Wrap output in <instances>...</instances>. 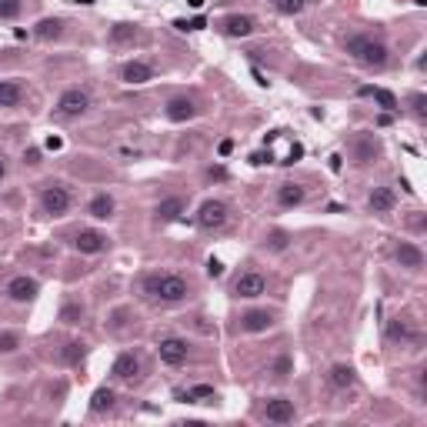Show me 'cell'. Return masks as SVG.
<instances>
[{
	"instance_id": "obj_1",
	"label": "cell",
	"mask_w": 427,
	"mask_h": 427,
	"mask_svg": "<svg viewBox=\"0 0 427 427\" xmlns=\"http://www.w3.org/2000/svg\"><path fill=\"white\" fill-rule=\"evenodd\" d=\"M140 290L151 297V301H161V304H180L190 297V280L187 277L174 274V271H154L140 280Z\"/></svg>"
},
{
	"instance_id": "obj_2",
	"label": "cell",
	"mask_w": 427,
	"mask_h": 427,
	"mask_svg": "<svg viewBox=\"0 0 427 427\" xmlns=\"http://www.w3.org/2000/svg\"><path fill=\"white\" fill-rule=\"evenodd\" d=\"M344 47H347V54L354 61L364 63V67H384L388 63V47L377 37H371V34H354V37L344 40Z\"/></svg>"
},
{
	"instance_id": "obj_3",
	"label": "cell",
	"mask_w": 427,
	"mask_h": 427,
	"mask_svg": "<svg viewBox=\"0 0 427 427\" xmlns=\"http://www.w3.org/2000/svg\"><path fill=\"white\" fill-rule=\"evenodd\" d=\"M70 204H74V197H70L67 184H61V180H51V184H44V187H40V211H44V214H51V217H63V214L70 211Z\"/></svg>"
},
{
	"instance_id": "obj_4",
	"label": "cell",
	"mask_w": 427,
	"mask_h": 427,
	"mask_svg": "<svg viewBox=\"0 0 427 427\" xmlns=\"http://www.w3.org/2000/svg\"><path fill=\"white\" fill-rule=\"evenodd\" d=\"M90 111V94L84 87H70L63 90L61 97H57V107H54V113L57 117H63V120H74V117H84V113Z\"/></svg>"
},
{
	"instance_id": "obj_5",
	"label": "cell",
	"mask_w": 427,
	"mask_h": 427,
	"mask_svg": "<svg viewBox=\"0 0 427 427\" xmlns=\"http://www.w3.org/2000/svg\"><path fill=\"white\" fill-rule=\"evenodd\" d=\"M157 354H161V361L167 367H180V364H187L190 344L184 338H161V344H157Z\"/></svg>"
},
{
	"instance_id": "obj_6",
	"label": "cell",
	"mask_w": 427,
	"mask_h": 427,
	"mask_svg": "<svg viewBox=\"0 0 427 427\" xmlns=\"http://www.w3.org/2000/svg\"><path fill=\"white\" fill-rule=\"evenodd\" d=\"M227 224V204L224 201H204L197 211V227L201 230H217Z\"/></svg>"
},
{
	"instance_id": "obj_7",
	"label": "cell",
	"mask_w": 427,
	"mask_h": 427,
	"mask_svg": "<svg viewBox=\"0 0 427 427\" xmlns=\"http://www.w3.org/2000/svg\"><path fill=\"white\" fill-rule=\"evenodd\" d=\"M267 290V280L264 274H257V271H247V274H240L234 280V297H244V301H254V297H261Z\"/></svg>"
},
{
	"instance_id": "obj_8",
	"label": "cell",
	"mask_w": 427,
	"mask_h": 427,
	"mask_svg": "<svg viewBox=\"0 0 427 427\" xmlns=\"http://www.w3.org/2000/svg\"><path fill=\"white\" fill-rule=\"evenodd\" d=\"M37 294H40V284L34 280V277H27V274L11 277V284H7V297L17 301V304H30Z\"/></svg>"
},
{
	"instance_id": "obj_9",
	"label": "cell",
	"mask_w": 427,
	"mask_h": 427,
	"mask_svg": "<svg viewBox=\"0 0 427 427\" xmlns=\"http://www.w3.org/2000/svg\"><path fill=\"white\" fill-rule=\"evenodd\" d=\"M111 374L117 377V380H124V384H134V380L140 377V357L134 351L117 354V361H113V367H111Z\"/></svg>"
},
{
	"instance_id": "obj_10",
	"label": "cell",
	"mask_w": 427,
	"mask_h": 427,
	"mask_svg": "<svg viewBox=\"0 0 427 427\" xmlns=\"http://www.w3.org/2000/svg\"><path fill=\"white\" fill-rule=\"evenodd\" d=\"M294 417H297V411H294V401H287V397H271L264 404V421H271V424H290Z\"/></svg>"
},
{
	"instance_id": "obj_11",
	"label": "cell",
	"mask_w": 427,
	"mask_h": 427,
	"mask_svg": "<svg viewBox=\"0 0 427 427\" xmlns=\"http://www.w3.org/2000/svg\"><path fill=\"white\" fill-rule=\"evenodd\" d=\"M74 247L80 254H101L111 247V237L107 234H101V230H77V237H74Z\"/></svg>"
},
{
	"instance_id": "obj_12",
	"label": "cell",
	"mask_w": 427,
	"mask_h": 427,
	"mask_svg": "<svg viewBox=\"0 0 427 427\" xmlns=\"http://www.w3.org/2000/svg\"><path fill=\"white\" fill-rule=\"evenodd\" d=\"M394 261L401 267H407V271H421V267H424V251H421L417 244H411V240H401V244L394 247Z\"/></svg>"
},
{
	"instance_id": "obj_13",
	"label": "cell",
	"mask_w": 427,
	"mask_h": 427,
	"mask_svg": "<svg viewBox=\"0 0 427 427\" xmlns=\"http://www.w3.org/2000/svg\"><path fill=\"white\" fill-rule=\"evenodd\" d=\"M120 80L130 84V87H140V84L154 80V67L151 63H144V61H127L124 67H120Z\"/></svg>"
},
{
	"instance_id": "obj_14",
	"label": "cell",
	"mask_w": 427,
	"mask_h": 427,
	"mask_svg": "<svg viewBox=\"0 0 427 427\" xmlns=\"http://www.w3.org/2000/svg\"><path fill=\"white\" fill-rule=\"evenodd\" d=\"M254 17H247V13H230V17H224L221 20V30H224L227 37H251L254 34Z\"/></svg>"
},
{
	"instance_id": "obj_15",
	"label": "cell",
	"mask_w": 427,
	"mask_h": 427,
	"mask_svg": "<svg viewBox=\"0 0 427 427\" xmlns=\"http://www.w3.org/2000/svg\"><path fill=\"white\" fill-rule=\"evenodd\" d=\"M271 327H274V311H247L240 317L244 334H261V330H271Z\"/></svg>"
},
{
	"instance_id": "obj_16",
	"label": "cell",
	"mask_w": 427,
	"mask_h": 427,
	"mask_svg": "<svg viewBox=\"0 0 427 427\" xmlns=\"http://www.w3.org/2000/svg\"><path fill=\"white\" fill-rule=\"evenodd\" d=\"M184 197H167V201H161L157 207H154V221L157 224H171V221H177L180 214H184Z\"/></svg>"
},
{
	"instance_id": "obj_17",
	"label": "cell",
	"mask_w": 427,
	"mask_h": 427,
	"mask_svg": "<svg viewBox=\"0 0 427 427\" xmlns=\"http://www.w3.org/2000/svg\"><path fill=\"white\" fill-rule=\"evenodd\" d=\"M113 207H117V204H113V197L107 194V190H101V194H94V197H90L87 214L94 217V221H111V217H113Z\"/></svg>"
},
{
	"instance_id": "obj_18",
	"label": "cell",
	"mask_w": 427,
	"mask_h": 427,
	"mask_svg": "<svg viewBox=\"0 0 427 427\" xmlns=\"http://www.w3.org/2000/svg\"><path fill=\"white\" fill-rule=\"evenodd\" d=\"M27 90L20 80H0V107H20Z\"/></svg>"
},
{
	"instance_id": "obj_19",
	"label": "cell",
	"mask_w": 427,
	"mask_h": 427,
	"mask_svg": "<svg viewBox=\"0 0 427 427\" xmlns=\"http://www.w3.org/2000/svg\"><path fill=\"white\" fill-rule=\"evenodd\" d=\"M167 120H174V124H184V120H190L194 113H197V107H194V101H187V97H174V101H167Z\"/></svg>"
},
{
	"instance_id": "obj_20",
	"label": "cell",
	"mask_w": 427,
	"mask_h": 427,
	"mask_svg": "<svg viewBox=\"0 0 427 427\" xmlns=\"http://www.w3.org/2000/svg\"><path fill=\"white\" fill-rule=\"evenodd\" d=\"M327 384H330L334 390L354 388V384H357V374H354L351 364H334V367H330V374H327Z\"/></svg>"
},
{
	"instance_id": "obj_21",
	"label": "cell",
	"mask_w": 427,
	"mask_h": 427,
	"mask_svg": "<svg viewBox=\"0 0 427 427\" xmlns=\"http://www.w3.org/2000/svg\"><path fill=\"white\" fill-rule=\"evenodd\" d=\"M304 197H307V190L301 187V184H280V187H277V204H280V207H301L304 204Z\"/></svg>"
},
{
	"instance_id": "obj_22",
	"label": "cell",
	"mask_w": 427,
	"mask_h": 427,
	"mask_svg": "<svg viewBox=\"0 0 427 427\" xmlns=\"http://www.w3.org/2000/svg\"><path fill=\"white\" fill-rule=\"evenodd\" d=\"M367 207H371V214H390L394 211V190L374 187L371 190V197H367Z\"/></svg>"
},
{
	"instance_id": "obj_23",
	"label": "cell",
	"mask_w": 427,
	"mask_h": 427,
	"mask_svg": "<svg viewBox=\"0 0 427 427\" xmlns=\"http://www.w3.org/2000/svg\"><path fill=\"white\" fill-rule=\"evenodd\" d=\"M63 34V20L61 17H44L37 27H34V37L37 40H57Z\"/></svg>"
},
{
	"instance_id": "obj_24",
	"label": "cell",
	"mask_w": 427,
	"mask_h": 427,
	"mask_svg": "<svg viewBox=\"0 0 427 427\" xmlns=\"http://www.w3.org/2000/svg\"><path fill=\"white\" fill-rule=\"evenodd\" d=\"M377 157V140L367 137V134H361V137L354 140V161L357 163H371Z\"/></svg>"
},
{
	"instance_id": "obj_25",
	"label": "cell",
	"mask_w": 427,
	"mask_h": 427,
	"mask_svg": "<svg viewBox=\"0 0 427 427\" xmlns=\"http://www.w3.org/2000/svg\"><path fill=\"white\" fill-rule=\"evenodd\" d=\"M113 404H117V394L111 388H97L94 397H90V411L94 414H107V411H113Z\"/></svg>"
},
{
	"instance_id": "obj_26",
	"label": "cell",
	"mask_w": 427,
	"mask_h": 427,
	"mask_svg": "<svg viewBox=\"0 0 427 427\" xmlns=\"http://www.w3.org/2000/svg\"><path fill=\"white\" fill-rule=\"evenodd\" d=\"M361 94H364V97H374V101L380 104L384 111H397V97H394L390 90H380V87H361Z\"/></svg>"
},
{
	"instance_id": "obj_27",
	"label": "cell",
	"mask_w": 427,
	"mask_h": 427,
	"mask_svg": "<svg viewBox=\"0 0 427 427\" xmlns=\"http://www.w3.org/2000/svg\"><path fill=\"white\" fill-rule=\"evenodd\" d=\"M61 321H63V324H80V321H84V304H77V301L63 304Z\"/></svg>"
},
{
	"instance_id": "obj_28",
	"label": "cell",
	"mask_w": 427,
	"mask_h": 427,
	"mask_svg": "<svg viewBox=\"0 0 427 427\" xmlns=\"http://www.w3.org/2000/svg\"><path fill=\"white\" fill-rule=\"evenodd\" d=\"M388 338L390 340H411L414 334H411V327L404 324V321H390V327H388Z\"/></svg>"
},
{
	"instance_id": "obj_29",
	"label": "cell",
	"mask_w": 427,
	"mask_h": 427,
	"mask_svg": "<svg viewBox=\"0 0 427 427\" xmlns=\"http://www.w3.org/2000/svg\"><path fill=\"white\" fill-rule=\"evenodd\" d=\"M134 34H137V27H134V24H117L111 30V40H113V44H124V40H130Z\"/></svg>"
},
{
	"instance_id": "obj_30",
	"label": "cell",
	"mask_w": 427,
	"mask_h": 427,
	"mask_svg": "<svg viewBox=\"0 0 427 427\" xmlns=\"http://www.w3.org/2000/svg\"><path fill=\"white\" fill-rule=\"evenodd\" d=\"M20 0H0V20H13L17 13H20Z\"/></svg>"
},
{
	"instance_id": "obj_31",
	"label": "cell",
	"mask_w": 427,
	"mask_h": 427,
	"mask_svg": "<svg viewBox=\"0 0 427 427\" xmlns=\"http://www.w3.org/2000/svg\"><path fill=\"white\" fill-rule=\"evenodd\" d=\"M290 371H294V361H290L287 354H280V357L274 361V377H280V380H284Z\"/></svg>"
},
{
	"instance_id": "obj_32",
	"label": "cell",
	"mask_w": 427,
	"mask_h": 427,
	"mask_svg": "<svg viewBox=\"0 0 427 427\" xmlns=\"http://www.w3.org/2000/svg\"><path fill=\"white\" fill-rule=\"evenodd\" d=\"M80 357H84V344L70 340V344H67V351H63V361H67V364H77Z\"/></svg>"
},
{
	"instance_id": "obj_33",
	"label": "cell",
	"mask_w": 427,
	"mask_h": 427,
	"mask_svg": "<svg viewBox=\"0 0 427 427\" xmlns=\"http://www.w3.org/2000/svg\"><path fill=\"white\" fill-rule=\"evenodd\" d=\"M20 347V338L17 334H0V354H11Z\"/></svg>"
},
{
	"instance_id": "obj_34",
	"label": "cell",
	"mask_w": 427,
	"mask_h": 427,
	"mask_svg": "<svg viewBox=\"0 0 427 427\" xmlns=\"http://www.w3.org/2000/svg\"><path fill=\"white\" fill-rule=\"evenodd\" d=\"M424 104H427V97H424V94H414V97H411V111H414V117H417V120H424V113H427V107H424Z\"/></svg>"
},
{
	"instance_id": "obj_35",
	"label": "cell",
	"mask_w": 427,
	"mask_h": 427,
	"mask_svg": "<svg viewBox=\"0 0 427 427\" xmlns=\"http://www.w3.org/2000/svg\"><path fill=\"white\" fill-rule=\"evenodd\" d=\"M267 244H271V251H284V247H287V234H284V230H274V234L267 237Z\"/></svg>"
},
{
	"instance_id": "obj_36",
	"label": "cell",
	"mask_w": 427,
	"mask_h": 427,
	"mask_svg": "<svg viewBox=\"0 0 427 427\" xmlns=\"http://www.w3.org/2000/svg\"><path fill=\"white\" fill-rule=\"evenodd\" d=\"M177 30H204V17H194V20H177Z\"/></svg>"
},
{
	"instance_id": "obj_37",
	"label": "cell",
	"mask_w": 427,
	"mask_h": 427,
	"mask_svg": "<svg viewBox=\"0 0 427 427\" xmlns=\"http://www.w3.org/2000/svg\"><path fill=\"white\" fill-rule=\"evenodd\" d=\"M184 401H194V397H214V388H194L187 390V394H180Z\"/></svg>"
},
{
	"instance_id": "obj_38",
	"label": "cell",
	"mask_w": 427,
	"mask_h": 427,
	"mask_svg": "<svg viewBox=\"0 0 427 427\" xmlns=\"http://www.w3.org/2000/svg\"><path fill=\"white\" fill-rule=\"evenodd\" d=\"M277 7H280V11H284V13H297V11H301V7H304V0H280Z\"/></svg>"
},
{
	"instance_id": "obj_39",
	"label": "cell",
	"mask_w": 427,
	"mask_h": 427,
	"mask_svg": "<svg viewBox=\"0 0 427 427\" xmlns=\"http://www.w3.org/2000/svg\"><path fill=\"white\" fill-rule=\"evenodd\" d=\"M207 274H211V277H221V274H224V264H221L217 257H211V261H207Z\"/></svg>"
},
{
	"instance_id": "obj_40",
	"label": "cell",
	"mask_w": 427,
	"mask_h": 427,
	"mask_svg": "<svg viewBox=\"0 0 427 427\" xmlns=\"http://www.w3.org/2000/svg\"><path fill=\"white\" fill-rule=\"evenodd\" d=\"M24 163H30V167H37V163H40V151H37V147H30V151H24Z\"/></svg>"
},
{
	"instance_id": "obj_41",
	"label": "cell",
	"mask_w": 427,
	"mask_h": 427,
	"mask_svg": "<svg viewBox=\"0 0 427 427\" xmlns=\"http://www.w3.org/2000/svg\"><path fill=\"white\" fill-rule=\"evenodd\" d=\"M217 151H221V157H227V154L234 151V144H230V140H221V147H217Z\"/></svg>"
},
{
	"instance_id": "obj_42",
	"label": "cell",
	"mask_w": 427,
	"mask_h": 427,
	"mask_svg": "<svg viewBox=\"0 0 427 427\" xmlns=\"http://www.w3.org/2000/svg\"><path fill=\"white\" fill-rule=\"evenodd\" d=\"M4 177H7V161L0 157V180H4Z\"/></svg>"
}]
</instances>
